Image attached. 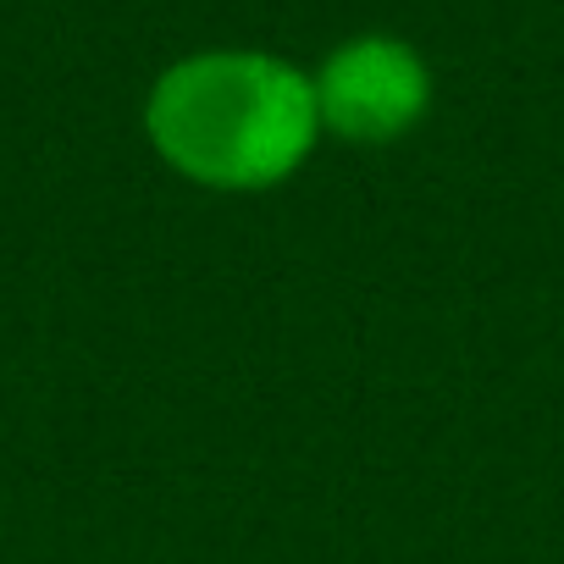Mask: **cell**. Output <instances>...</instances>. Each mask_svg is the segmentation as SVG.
Masks as SVG:
<instances>
[{"label":"cell","instance_id":"1","mask_svg":"<svg viewBox=\"0 0 564 564\" xmlns=\"http://www.w3.org/2000/svg\"><path fill=\"white\" fill-rule=\"evenodd\" d=\"M144 139L199 188H276L311 161L322 139L311 73L271 51H194L150 84Z\"/></svg>","mask_w":564,"mask_h":564},{"label":"cell","instance_id":"2","mask_svg":"<svg viewBox=\"0 0 564 564\" xmlns=\"http://www.w3.org/2000/svg\"><path fill=\"white\" fill-rule=\"evenodd\" d=\"M322 133L349 144H393L432 111V67L410 40L355 34L311 78Z\"/></svg>","mask_w":564,"mask_h":564}]
</instances>
